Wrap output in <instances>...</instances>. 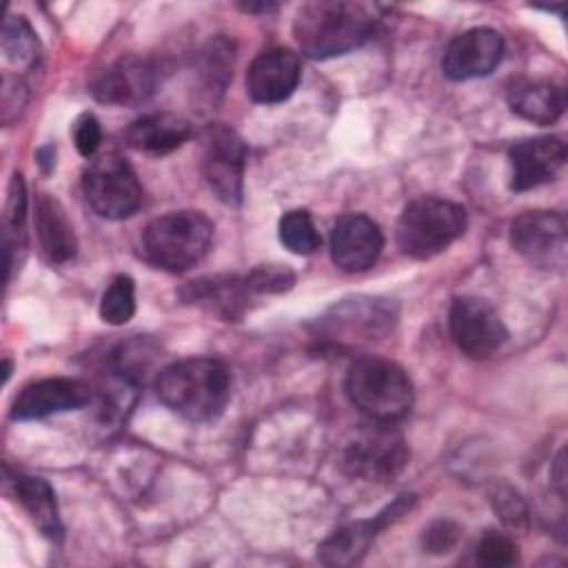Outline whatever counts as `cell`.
<instances>
[{
    "instance_id": "cell-12",
    "label": "cell",
    "mask_w": 568,
    "mask_h": 568,
    "mask_svg": "<svg viewBox=\"0 0 568 568\" xmlns=\"http://www.w3.org/2000/svg\"><path fill=\"white\" fill-rule=\"evenodd\" d=\"M415 497L413 495H402L395 499L390 506H386L382 513H377L373 519L366 521H353L335 530L331 537H326L320 548L317 557L326 566H353L359 564L362 557L368 552L371 544L375 541L377 532L399 519L410 506Z\"/></svg>"
},
{
    "instance_id": "cell-8",
    "label": "cell",
    "mask_w": 568,
    "mask_h": 568,
    "mask_svg": "<svg viewBox=\"0 0 568 568\" xmlns=\"http://www.w3.org/2000/svg\"><path fill=\"white\" fill-rule=\"evenodd\" d=\"M448 331L455 346L473 359L490 357L508 337L499 313L490 302L464 295L457 297L448 313Z\"/></svg>"
},
{
    "instance_id": "cell-5",
    "label": "cell",
    "mask_w": 568,
    "mask_h": 568,
    "mask_svg": "<svg viewBox=\"0 0 568 568\" xmlns=\"http://www.w3.org/2000/svg\"><path fill=\"white\" fill-rule=\"evenodd\" d=\"M464 229V206L444 197H419L397 220V244L406 255L428 260L446 251Z\"/></svg>"
},
{
    "instance_id": "cell-18",
    "label": "cell",
    "mask_w": 568,
    "mask_h": 568,
    "mask_svg": "<svg viewBox=\"0 0 568 568\" xmlns=\"http://www.w3.org/2000/svg\"><path fill=\"white\" fill-rule=\"evenodd\" d=\"M129 146L151 153L164 155L182 146L191 138V124L175 113H149L138 118L124 133Z\"/></svg>"
},
{
    "instance_id": "cell-22",
    "label": "cell",
    "mask_w": 568,
    "mask_h": 568,
    "mask_svg": "<svg viewBox=\"0 0 568 568\" xmlns=\"http://www.w3.org/2000/svg\"><path fill=\"white\" fill-rule=\"evenodd\" d=\"M335 317L331 324H335L344 335H366V339H373L375 335H384L390 326L395 315L390 313L388 304H382L379 300H353L342 302L333 308Z\"/></svg>"
},
{
    "instance_id": "cell-7",
    "label": "cell",
    "mask_w": 568,
    "mask_h": 568,
    "mask_svg": "<svg viewBox=\"0 0 568 568\" xmlns=\"http://www.w3.org/2000/svg\"><path fill=\"white\" fill-rule=\"evenodd\" d=\"M89 206L106 220L131 217L142 204V186L131 164L118 153L91 162L82 180Z\"/></svg>"
},
{
    "instance_id": "cell-23",
    "label": "cell",
    "mask_w": 568,
    "mask_h": 568,
    "mask_svg": "<svg viewBox=\"0 0 568 568\" xmlns=\"http://www.w3.org/2000/svg\"><path fill=\"white\" fill-rule=\"evenodd\" d=\"M24 213H27V191L22 175L16 173L9 184V197L4 206V257H7V282L11 280L13 253L24 246Z\"/></svg>"
},
{
    "instance_id": "cell-17",
    "label": "cell",
    "mask_w": 568,
    "mask_h": 568,
    "mask_svg": "<svg viewBox=\"0 0 568 568\" xmlns=\"http://www.w3.org/2000/svg\"><path fill=\"white\" fill-rule=\"evenodd\" d=\"M300 82V60L286 49L262 51L246 71V93L260 104L284 102Z\"/></svg>"
},
{
    "instance_id": "cell-24",
    "label": "cell",
    "mask_w": 568,
    "mask_h": 568,
    "mask_svg": "<svg viewBox=\"0 0 568 568\" xmlns=\"http://www.w3.org/2000/svg\"><path fill=\"white\" fill-rule=\"evenodd\" d=\"M202 67H200V82L202 91L209 100H215L213 93H222L233 67V49L224 38H215L202 51Z\"/></svg>"
},
{
    "instance_id": "cell-25",
    "label": "cell",
    "mask_w": 568,
    "mask_h": 568,
    "mask_svg": "<svg viewBox=\"0 0 568 568\" xmlns=\"http://www.w3.org/2000/svg\"><path fill=\"white\" fill-rule=\"evenodd\" d=\"M280 240L291 253H297V255H311L322 244V237L311 220V213L304 209H293L282 215Z\"/></svg>"
},
{
    "instance_id": "cell-19",
    "label": "cell",
    "mask_w": 568,
    "mask_h": 568,
    "mask_svg": "<svg viewBox=\"0 0 568 568\" xmlns=\"http://www.w3.org/2000/svg\"><path fill=\"white\" fill-rule=\"evenodd\" d=\"M36 233L40 240V248L49 262L64 264L73 260L78 251L73 226L62 204L49 193H42L36 202Z\"/></svg>"
},
{
    "instance_id": "cell-14",
    "label": "cell",
    "mask_w": 568,
    "mask_h": 568,
    "mask_svg": "<svg viewBox=\"0 0 568 568\" xmlns=\"http://www.w3.org/2000/svg\"><path fill=\"white\" fill-rule=\"evenodd\" d=\"M384 248L382 229L362 213L342 215L331 229V257L346 273L368 271Z\"/></svg>"
},
{
    "instance_id": "cell-31",
    "label": "cell",
    "mask_w": 568,
    "mask_h": 568,
    "mask_svg": "<svg viewBox=\"0 0 568 568\" xmlns=\"http://www.w3.org/2000/svg\"><path fill=\"white\" fill-rule=\"evenodd\" d=\"M457 539H459V526L448 519H439L424 530L422 544L428 552L442 555V552H448L457 544Z\"/></svg>"
},
{
    "instance_id": "cell-32",
    "label": "cell",
    "mask_w": 568,
    "mask_h": 568,
    "mask_svg": "<svg viewBox=\"0 0 568 568\" xmlns=\"http://www.w3.org/2000/svg\"><path fill=\"white\" fill-rule=\"evenodd\" d=\"M73 140H75V149H78L80 155H84V158H91V155L100 149L102 129H100V122L95 120V115L84 113V115H80V118L75 120Z\"/></svg>"
},
{
    "instance_id": "cell-16",
    "label": "cell",
    "mask_w": 568,
    "mask_h": 568,
    "mask_svg": "<svg viewBox=\"0 0 568 568\" xmlns=\"http://www.w3.org/2000/svg\"><path fill=\"white\" fill-rule=\"evenodd\" d=\"M510 189L528 191L550 182L566 160V146L559 138L544 135L521 140L510 146Z\"/></svg>"
},
{
    "instance_id": "cell-29",
    "label": "cell",
    "mask_w": 568,
    "mask_h": 568,
    "mask_svg": "<svg viewBox=\"0 0 568 568\" xmlns=\"http://www.w3.org/2000/svg\"><path fill=\"white\" fill-rule=\"evenodd\" d=\"M244 277H246L253 293H282V291L291 288V284L295 280L288 268L275 266V264L257 266Z\"/></svg>"
},
{
    "instance_id": "cell-21",
    "label": "cell",
    "mask_w": 568,
    "mask_h": 568,
    "mask_svg": "<svg viewBox=\"0 0 568 568\" xmlns=\"http://www.w3.org/2000/svg\"><path fill=\"white\" fill-rule=\"evenodd\" d=\"M13 493L22 508L29 513L33 524L47 535L49 539H60L62 537V524H60V513H58V501L53 488L42 479V477H29V475H18L11 479Z\"/></svg>"
},
{
    "instance_id": "cell-11",
    "label": "cell",
    "mask_w": 568,
    "mask_h": 568,
    "mask_svg": "<svg viewBox=\"0 0 568 568\" xmlns=\"http://www.w3.org/2000/svg\"><path fill=\"white\" fill-rule=\"evenodd\" d=\"M510 244L530 264L561 268L566 262V222L552 211H528L513 220Z\"/></svg>"
},
{
    "instance_id": "cell-30",
    "label": "cell",
    "mask_w": 568,
    "mask_h": 568,
    "mask_svg": "<svg viewBox=\"0 0 568 568\" xmlns=\"http://www.w3.org/2000/svg\"><path fill=\"white\" fill-rule=\"evenodd\" d=\"M493 506L506 526L526 528L528 510H526L524 499L517 495V490H513L508 486H499L493 495Z\"/></svg>"
},
{
    "instance_id": "cell-2",
    "label": "cell",
    "mask_w": 568,
    "mask_h": 568,
    "mask_svg": "<svg viewBox=\"0 0 568 568\" xmlns=\"http://www.w3.org/2000/svg\"><path fill=\"white\" fill-rule=\"evenodd\" d=\"M158 399L191 422H211L222 415L231 397L226 366L211 357H186L169 364L155 379Z\"/></svg>"
},
{
    "instance_id": "cell-9",
    "label": "cell",
    "mask_w": 568,
    "mask_h": 568,
    "mask_svg": "<svg viewBox=\"0 0 568 568\" xmlns=\"http://www.w3.org/2000/svg\"><path fill=\"white\" fill-rule=\"evenodd\" d=\"M162 84V64L151 58L129 55L120 58L104 71H100L91 82V93L95 100L118 106H140Z\"/></svg>"
},
{
    "instance_id": "cell-4",
    "label": "cell",
    "mask_w": 568,
    "mask_h": 568,
    "mask_svg": "<svg viewBox=\"0 0 568 568\" xmlns=\"http://www.w3.org/2000/svg\"><path fill=\"white\" fill-rule=\"evenodd\" d=\"M351 404L375 422H395L413 406V382L402 366L382 357H362L346 373Z\"/></svg>"
},
{
    "instance_id": "cell-28",
    "label": "cell",
    "mask_w": 568,
    "mask_h": 568,
    "mask_svg": "<svg viewBox=\"0 0 568 568\" xmlns=\"http://www.w3.org/2000/svg\"><path fill=\"white\" fill-rule=\"evenodd\" d=\"M475 557H477V564L481 566L506 568L517 561L519 552H517V544L510 537L495 530H486L475 548Z\"/></svg>"
},
{
    "instance_id": "cell-10",
    "label": "cell",
    "mask_w": 568,
    "mask_h": 568,
    "mask_svg": "<svg viewBox=\"0 0 568 568\" xmlns=\"http://www.w3.org/2000/svg\"><path fill=\"white\" fill-rule=\"evenodd\" d=\"M246 149L237 133L229 126L215 124L204 138L202 171L211 191L224 204L235 206L242 200Z\"/></svg>"
},
{
    "instance_id": "cell-3",
    "label": "cell",
    "mask_w": 568,
    "mask_h": 568,
    "mask_svg": "<svg viewBox=\"0 0 568 568\" xmlns=\"http://www.w3.org/2000/svg\"><path fill=\"white\" fill-rule=\"evenodd\" d=\"M213 242V224L200 211H173L151 220L142 233L146 260L164 271L182 273L204 260Z\"/></svg>"
},
{
    "instance_id": "cell-6",
    "label": "cell",
    "mask_w": 568,
    "mask_h": 568,
    "mask_svg": "<svg viewBox=\"0 0 568 568\" xmlns=\"http://www.w3.org/2000/svg\"><path fill=\"white\" fill-rule=\"evenodd\" d=\"M355 430L344 446L342 466L348 475L366 481H388L408 462V448L404 437L390 426V422H375Z\"/></svg>"
},
{
    "instance_id": "cell-13",
    "label": "cell",
    "mask_w": 568,
    "mask_h": 568,
    "mask_svg": "<svg viewBox=\"0 0 568 568\" xmlns=\"http://www.w3.org/2000/svg\"><path fill=\"white\" fill-rule=\"evenodd\" d=\"M504 38L490 27H475L455 36L442 58V71L450 80L484 78L501 62Z\"/></svg>"
},
{
    "instance_id": "cell-27",
    "label": "cell",
    "mask_w": 568,
    "mask_h": 568,
    "mask_svg": "<svg viewBox=\"0 0 568 568\" xmlns=\"http://www.w3.org/2000/svg\"><path fill=\"white\" fill-rule=\"evenodd\" d=\"M135 313V284L129 275H115L100 300V317L106 324H126Z\"/></svg>"
},
{
    "instance_id": "cell-15",
    "label": "cell",
    "mask_w": 568,
    "mask_h": 568,
    "mask_svg": "<svg viewBox=\"0 0 568 568\" xmlns=\"http://www.w3.org/2000/svg\"><path fill=\"white\" fill-rule=\"evenodd\" d=\"M91 402L89 384L71 377H47L27 384L11 408L13 419H42L55 413L78 410Z\"/></svg>"
},
{
    "instance_id": "cell-26",
    "label": "cell",
    "mask_w": 568,
    "mask_h": 568,
    "mask_svg": "<svg viewBox=\"0 0 568 568\" xmlns=\"http://www.w3.org/2000/svg\"><path fill=\"white\" fill-rule=\"evenodd\" d=\"M4 58L18 67H31L38 60V38L22 16H7L2 27Z\"/></svg>"
},
{
    "instance_id": "cell-20",
    "label": "cell",
    "mask_w": 568,
    "mask_h": 568,
    "mask_svg": "<svg viewBox=\"0 0 568 568\" xmlns=\"http://www.w3.org/2000/svg\"><path fill=\"white\" fill-rule=\"evenodd\" d=\"M508 106L532 124H552L564 113V91L546 80H517L508 87Z\"/></svg>"
},
{
    "instance_id": "cell-33",
    "label": "cell",
    "mask_w": 568,
    "mask_h": 568,
    "mask_svg": "<svg viewBox=\"0 0 568 568\" xmlns=\"http://www.w3.org/2000/svg\"><path fill=\"white\" fill-rule=\"evenodd\" d=\"M552 484L557 486V490H559V495H561V499H564V495H566V462H564V450L557 455V459H555V468H552Z\"/></svg>"
},
{
    "instance_id": "cell-1",
    "label": "cell",
    "mask_w": 568,
    "mask_h": 568,
    "mask_svg": "<svg viewBox=\"0 0 568 568\" xmlns=\"http://www.w3.org/2000/svg\"><path fill=\"white\" fill-rule=\"evenodd\" d=\"M377 16L371 4L346 0H313L300 7L293 36L308 58L326 60L348 53L373 38Z\"/></svg>"
}]
</instances>
